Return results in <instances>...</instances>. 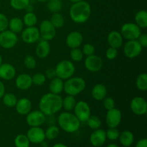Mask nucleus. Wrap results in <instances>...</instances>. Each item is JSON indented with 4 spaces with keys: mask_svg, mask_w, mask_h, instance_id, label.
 Wrapping results in <instances>:
<instances>
[{
    "mask_svg": "<svg viewBox=\"0 0 147 147\" xmlns=\"http://www.w3.org/2000/svg\"><path fill=\"white\" fill-rule=\"evenodd\" d=\"M58 125L62 130L67 133H74L79 129L80 121L76 115L69 111L63 112L60 113L57 119Z\"/></svg>",
    "mask_w": 147,
    "mask_h": 147,
    "instance_id": "obj_3",
    "label": "nucleus"
},
{
    "mask_svg": "<svg viewBox=\"0 0 147 147\" xmlns=\"http://www.w3.org/2000/svg\"><path fill=\"white\" fill-rule=\"evenodd\" d=\"M50 53V45L48 41L42 40L36 47V55L40 59H44L49 55Z\"/></svg>",
    "mask_w": 147,
    "mask_h": 147,
    "instance_id": "obj_23",
    "label": "nucleus"
},
{
    "mask_svg": "<svg viewBox=\"0 0 147 147\" xmlns=\"http://www.w3.org/2000/svg\"><path fill=\"white\" fill-rule=\"evenodd\" d=\"M83 37L80 32L73 31L68 34L66 38V45L70 49L77 48L82 45Z\"/></svg>",
    "mask_w": 147,
    "mask_h": 147,
    "instance_id": "obj_17",
    "label": "nucleus"
},
{
    "mask_svg": "<svg viewBox=\"0 0 147 147\" xmlns=\"http://www.w3.org/2000/svg\"><path fill=\"white\" fill-rule=\"evenodd\" d=\"M2 61H3V60H2V57H1V55H0V65H1L2 64Z\"/></svg>",
    "mask_w": 147,
    "mask_h": 147,
    "instance_id": "obj_54",
    "label": "nucleus"
},
{
    "mask_svg": "<svg viewBox=\"0 0 147 147\" xmlns=\"http://www.w3.org/2000/svg\"><path fill=\"white\" fill-rule=\"evenodd\" d=\"M46 77L43 73H35L34 76L32 77V83L35 86H41L45 84L46 82Z\"/></svg>",
    "mask_w": 147,
    "mask_h": 147,
    "instance_id": "obj_40",
    "label": "nucleus"
},
{
    "mask_svg": "<svg viewBox=\"0 0 147 147\" xmlns=\"http://www.w3.org/2000/svg\"><path fill=\"white\" fill-rule=\"evenodd\" d=\"M63 98L58 94L52 93L43 95L39 102L40 110L45 116H53L61 110Z\"/></svg>",
    "mask_w": 147,
    "mask_h": 147,
    "instance_id": "obj_1",
    "label": "nucleus"
},
{
    "mask_svg": "<svg viewBox=\"0 0 147 147\" xmlns=\"http://www.w3.org/2000/svg\"><path fill=\"white\" fill-rule=\"evenodd\" d=\"M32 106V105L30 99L27 98H22L20 100H17L15 105V109L19 114L24 116V115L28 114L31 111Z\"/></svg>",
    "mask_w": 147,
    "mask_h": 147,
    "instance_id": "obj_21",
    "label": "nucleus"
},
{
    "mask_svg": "<svg viewBox=\"0 0 147 147\" xmlns=\"http://www.w3.org/2000/svg\"><path fill=\"white\" fill-rule=\"evenodd\" d=\"M30 4V0H10V5L16 10L25 9Z\"/></svg>",
    "mask_w": 147,
    "mask_h": 147,
    "instance_id": "obj_37",
    "label": "nucleus"
},
{
    "mask_svg": "<svg viewBox=\"0 0 147 147\" xmlns=\"http://www.w3.org/2000/svg\"><path fill=\"white\" fill-rule=\"evenodd\" d=\"M45 76L46 78L50 79V80H52L53 78H55L56 73H55V68L50 67V68L47 69L45 71Z\"/></svg>",
    "mask_w": 147,
    "mask_h": 147,
    "instance_id": "obj_48",
    "label": "nucleus"
},
{
    "mask_svg": "<svg viewBox=\"0 0 147 147\" xmlns=\"http://www.w3.org/2000/svg\"><path fill=\"white\" fill-rule=\"evenodd\" d=\"M4 93H5V86H4V83L0 80V98L3 97Z\"/></svg>",
    "mask_w": 147,
    "mask_h": 147,
    "instance_id": "obj_50",
    "label": "nucleus"
},
{
    "mask_svg": "<svg viewBox=\"0 0 147 147\" xmlns=\"http://www.w3.org/2000/svg\"><path fill=\"white\" fill-rule=\"evenodd\" d=\"M136 147H147V139H142L138 141L136 144Z\"/></svg>",
    "mask_w": 147,
    "mask_h": 147,
    "instance_id": "obj_49",
    "label": "nucleus"
},
{
    "mask_svg": "<svg viewBox=\"0 0 147 147\" xmlns=\"http://www.w3.org/2000/svg\"><path fill=\"white\" fill-rule=\"evenodd\" d=\"M55 70L56 76L63 80L73 77L76 71V67L73 62L67 60H63L57 63Z\"/></svg>",
    "mask_w": 147,
    "mask_h": 147,
    "instance_id": "obj_5",
    "label": "nucleus"
},
{
    "mask_svg": "<svg viewBox=\"0 0 147 147\" xmlns=\"http://www.w3.org/2000/svg\"><path fill=\"white\" fill-rule=\"evenodd\" d=\"M131 111L137 116H143L147 112L146 100L142 97H135L130 103Z\"/></svg>",
    "mask_w": 147,
    "mask_h": 147,
    "instance_id": "obj_12",
    "label": "nucleus"
},
{
    "mask_svg": "<svg viewBox=\"0 0 147 147\" xmlns=\"http://www.w3.org/2000/svg\"><path fill=\"white\" fill-rule=\"evenodd\" d=\"M107 147H119V146L116 145V144H110Z\"/></svg>",
    "mask_w": 147,
    "mask_h": 147,
    "instance_id": "obj_52",
    "label": "nucleus"
},
{
    "mask_svg": "<svg viewBox=\"0 0 147 147\" xmlns=\"http://www.w3.org/2000/svg\"><path fill=\"white\" fill-rule=\"evenodd\" d=\"M138 42L139 44L142 45V47H147V34L146 33L144 34H141L139 38L137 39Z\"/></svg>",
    "mask_w": 147,
    "mask_h": 147,
    "instance_id": "obj_47",
    "label": "nucleus"
},
{
    "mask_svg": "<svg viewBox=\"0 0 147 147\" xmlns=\"http://www.w3.org/2000/svg\"><path fill=\"white\" fill-rule=\"evenodd\" d=\"M86 122L88 123V126L93 130L98 129L101 126V121L100 119L96 116H90Z\"/></svg>",
    "mask_w": 147,
    "mask_h": 147,
    "instance_id": "obj_38",
    "label": "nucleus"
},
{
    "mask_svg": "<svg viewBox=\"0 0 147 147\" xmlns=\"http://www.w3.org/2000/svg\"><path fill=\"white\" fill-rule=\"evenodd\" d=\"M122 114L120 110L113 108L108 111L106 117V123L109 128H116L121 123Z\"/></svg>",
    "mask_w": 147,
    "mask_h": 147,
    "instance_id": "obj_15",
    "label": "nucleus"
},
{
    "mask_svg": "<svg viewBox=\"0 0 147 147\" xmlns=\"http://www.w3.org/2000/svg\"><path fill=\"white\" fill-rule=\"evenodd\" d=\"M45 120L46 116L40 110L30 111L27 114L26 119L27 124L31 127L42 126L45 122Z\"/></svg>",
    "mask_w": 147,
    "mask_h": 147,
    "instance_id": "obj_13",
    "label": "nucleus"
},
{
    "mask_svg": "<svg viewBox=\"0 0 147 147\" xmlns=\"http://www.w3.org/2000/svg\"><path fill=\"white\" fill-rule=\"evenodd\" d=\"M70 1H72L73 3H76V2H78V1H83V0H70Z\"/></svg>",
    "mask_w": 147,
    "mask_h": 147,
    "instance_id": "obj_53",
    "label": "nucleus"
},
{
    "mask_svg": "<svg viewBox=\"0 0 147 147\" xmlns=\"http://www.w3.org/2000/svg\"><path fill=\"white\" fill-rule=\"evenodd\" d=\"M15 85L18 89L21 90H27L32 85V76L27 73L19 75L15 80Z\"/></svg>",
    "mask_w": 147,
    "mask_h": 147,
    "instance_id": "obj_19",
    "label": "nucleus"
},
{
    "mask_svg": "<svg viewBox=\"0 0 147 147\" xmlns=\"http://www.w3.org/2000/svg\"><path fill=\"white\" fill-rule=\"evenodd\" d=\"M106 131L103 129H96L90 136V142L94 147H100L103 146L106 141Z\"/></svg>",
    "mask_w": 147,
    "mask_h": 147,
    "instance_id": "obj_18",
    "label": "nucleus"
},
{
    "mask_svg": "<svg viewBox=\"0 0 147 147\" xmlns=\"http://www.w3.org/2000/svg\"><path fill=\"white\" fill-rule=\"evenodd\" d=\"M9 27L11 32H13L15 34L21 33L23 30L24 27V23L23 21L19 17H14L11 19L10 21H9Z\"/></svg>",
    "mask_w": 147,
    "mask_h": 147,
    "instance_id": "obj_27",
    "label": "nucleus"
},
{
    "mask_svg": "<svg viewBox=\"0 0 147 147\" xmlns=\"http://www.w3.org/2000/svg\"><path fill=\"white\" fill-rule=\"evenodd\" d=\"M103 106L107 111L115 108V101L111 97H106L103 99Z\"/></svg>",
    "mask_w": 147,
    "mask_h": 147,
    "instance_id": "obj_46",
    "label": "nucleus"
},
{
    "mask_svg": "<svg viewBox=\"0 0 147 147\" xmlns=\"http://www.w3.org/2000/svg\"><path fill=\"white\" fill-rule=\"evenodd\" d=\"M59 134H60V129L56 126H49L47 130L45 131V138L49 140H53L56 139L59 136Z\"/></svg>",
    "mask_w": 147,
    "mask_h": 147,
    "instance_id": "obj_36",
    "label": "nucleus"
},
{
    "mask_svg": "<svg viewBox=\"0 0 147 147\" xmlns=\"http://www.w3.org/2000/svg\"><path fill=\"white\" fill-rule=\"evenodd\" d=\"M106 138L111 141H116L119 139L120 132L116 128H109L106 131Z\"/></svg>",
    "mask_w": 147,
    "mask_h": 147,
    "instance_id": "obj_41",
    "label": "nucleus"
},
{
    "mask_svg": "<svg viewBox=\"0 0 147 147\" xmlns=\"http://www.w3.org/2000/svg\"><path fill=\"white\" fill-rule=\"evenodd\" d=\"M92 97L96 100H102L107 96V88L105 85L98 83L93 86L91 90Z\"/></svg>",
    "mask_w": 147,
    "mask_h": 147,
    "instance_id": "obj_24",
    "label": "nucleus"
},
{
    "mask_svg": "<svg viewBox=\"0 0 147 147\" xmlns=\"http://www.w3.org/2000/svg\"><path fill=\"white\" fill-rule=\"evenodd\" d=\"M108 43L110 47L114 48H120L123 42V38L121 34L118 31H111L108 35Z\"/></svg>",
    "mask_w": 147,
    "mask_h": 147,
    "instance_id": "obj_22",
    "label": "nucleus"
},
{
    "mask_svg": "<svg viewBox=\"0 0 147 147\" xmlns=\"http://www.w3.org/2000/svg\"><path fill=\"white\" fill-rule=\"evenodd\" d=\"M18 37L11 30H4L0 32V46L4 49H11L17 45Z\"/></svg>",
    "mask_w": 147,
    "mask_h": 147,
    "instance_id": "obj_7",
    "label": "nucleus"
},
{
    "mask_svg": "<svg viewBox=\"0 0 147 147\" xmlns=\"http://www.w3.org/2000/svg\"><path fill=\"white\" fill-rule=\"evenodd\" d=\"M119 139L120 143L124 147H129L131 146L134 142V136L133 133L128 130L123 131V132H121L119 135Z\"/></svg>",
    "mask_w": 147,
    "mask_h": 147,
    "instance_id": "obj_26",
    "label": "nucleus"
},
{
    "mask_svg": "<svg viewBox=\"0 0 147 147\" xmlns=\"http://www.w3.org/2000/svg\"><path fill=\"white\" fill-rule=\"evenodd\" d=\"M142 48L137 40H128L127 42L124 45L123 53L128 58L133 59L138 57L142 53Z\"/></svg>",
    "mask_w": 147,
    "mask_h": 147,
    "instance_id": "obj_9",
    "label": "nucleus"
},
{
    "mask_svg": "<svg viewBox=\"0 0 147 147\" xmlns=\"http://www.w3.org/2000/svg\"><path fill=\"white\" fill-rule=\"evenodd\" d=\"M22 21L24 25H26L27 27H33L37 24V17L34 12L30 11L24 14Z\"/></svg>",
    "mask_w": 147,
    "mask_h": 147,
    "instance_id": "obj_31",
    "label": "nucleus"
},
{
    "mask_svg": "<svg viewBox=\"0 0 147 147\" xmlns=\"http://www.w3.org/2000/svg\"><path fill=\"white\" fill-rule=\"evenodd\" d=\"M30 142L27 135L19 134L14 139V145L16 147H30Z\"/></svg>",
    "mask_w": 147,
    "mask_h": 147,
    "instance_id": "obj_33",
    "label": "nucleus"
},
{
    "mask_svg": "<svg viewBox=\"0 0 147 147\" xmlns=\"http://www.w3.org/2000/svg\"><path fill=\"white\" fill-rule=\"evenodd\" d=\"M83 53L81 50L77 47V48L71 49L70 53V57L71 60L74 62H80L83 58Z\"/></svg>",
    "mask_w": 147,
    "mask_h": 147,
    "instance_id": "obj_39",
    "label": "nucleus"
},
{
    "mask_svg": "<svg viewBox=\"0 0 147 147\" xmlns=\"http://www.w3.org/2000/svg\"><path fill=\"white\" fill-rule=\"evenodd\" d=\"M50 21L52 24L55 27V29L62 28L65 24L64 17L59 12L53 13V15L51 16Z\"/></svg>",
    "mask_w": 147,
    "mask_h": 147,
    "instance_id": "obj_29",
    "label": "nucleus"
},
{
    "mask_svg": "<svg viewBox=\"0 0 147 147\" xmlns=\"http://www.w3.org/2000/svg\"><path fill=\"white\" fill-rule=\"evenodd\" d=\"M70 19L74 22L78 24H83L89 20L91 14L90 5L85 1L73 3L70 7L69 11Z\"/></svg>",
    "mask_w": 147,
    "mask_h": 147,
    "instance_id": "obj_2",
    "label": "nucleus"
},
{
    "mask_svg": "<svg viewBox=\"0 0 147 147\" xmlns=\"http://www.w3.org/2000/svg\"><path fill=\"white\" fill-rule=\"evenodd\" d=\"M27 136L30 143L35 144H41L45 139V131L40 128V126H34L30 128L27 131Z\"/></svg>",
    "mask_w": 147,
    "mask_h": 147,
    "instance_id": "obj_16",
    "label": "nucleus"
},
{
    "mask_svg": "<svg viewBox=\"0 0 147 147\" xmlns=\"http://www.w3.org/2000/svg\"><path fill=\"white\" fill-rule=\"evenodd\" d=\"M24 65L30 70H33L37 66V61L32 55H27L24 60Z\"/></svg>",
    "mask_w": 147,
    "mask_h": 147,
    "instance_id": "obj_42",
    "label": "nucleus"
},
{
    "mask_svg": "<svg viewBox=\"0 0 147 147\" xmlns=\"http://www.w3.org/2000/svg\"><path fill=\"white\" fill-rule=\"evenodd\" d=\"M39 31H40V34L42 38L43 39V40H46V41H50L53 40L56 35L55 27L48 20H43L40 23Z\"/></svg>",
    "mask_w": 147,
    "mask_h": 147,
    "instance_id": "obj_8",
    "label": "nucleus"
},
{
    "mask_svg": "<svg viewBox=\"0 0 147 147\" xmlns=\"http://www.w3.org/2000/svg\"><path fill=\"white\" fill-rule=\"evenodd\" d=\"M95 50H96V49H95V47L93 45L89 44V43H86V44H85L84 46H83L82 52H83L84 55L90 56L94 54Z\"/></svg>",
    "mask_w": 147,
    "mask_h": 147,
    "instance_id": "obj_43",
    "label": "nucleus"
},
{
    "mask_svg": "<svg viewBox=\"0 0 147 147\" xmlns=\"http://www.w3.org/2000/svg\"><path fill=\"white\" fill-rule=\"evenodd\" d=\"M86 81L83 78L71 77L67 79L65 83H64L63 90L67 95L76 96L82 93L86 88Z\"/></svg>",
    "mask_w": 147,
    "mask_h": 147,
    "instance_id": "obj_4",
    "label": "nucleus"
},
{
    "mask_svg": "<svg viewBox=\"0 0 147 147\" xmlns=\"http://www.w3.org/2000/svg\"><path fill=\"white\" fill-rule=\"evenodd\" d=\"M63 88H64V83L62 79L57 77L52 79L50 85H49V89L50 90V93L59 95L60 93H62Z\"/></svg>",
    "mask_w": 147,
    "mask_h": 147,
    "instance_id": "obj_25",
    "label": "nucleus"
},
{
    "mask_svg": "<svg viewBox=\"0 0 147 147\" xmlns=\"http://www.w3.org/2000/svg\"><path fill=\"white\" fill-rule=\"evenodd\" d=\"M85 67L90 72H98L103 67V60L101 57L94 54L87 56L85 60Z\"/></svg>",
    "mask_w": 147,
    "mask_h": 147,
    "instance_id": "obj_14",
    "label": "nucleus"
},
{
    "mask_svg": "<svg viewBox=\"0 0 147 147\" xmlns=\"http://www.w3.org/2000/svg\"><path fill=\"white\" fill-rule=\"evenodd\" d=\"M135 24L140 28L147 27V12L146 10H140L135 15Z\"/></svg>",
    "mask_w": 147,
    "mask_h": 147,
    "instance_id": "obj_28",
    "label": "nucleus"
},
{
    "mask_svg": "<svg viewBox=\"0 0 147 147\" xmlns=\"http://www.w3.org/2000/svg\"><path fill=\"white\" fill-rule=\"evenodd\" d=\"M40 37V31L35 26L27 27L22 31V39L27 44H32L39 40Z\"/></svg>",
    "mask_w": 147,
    "mask_h": 147,
    "instance_id": "obj_11",
    "label": "nucleus"
},
{
    "mask_svg": "<svg viewBox=\"0 0 147 147\" xmlns=\"http://www.w3.org/2000/svg\"><path fill=\"white\" fill-rule=\"evenodd\" d=\"M47 7L50 12H59L63 7V3L61 0H48Z\"/></svg>",
    "mask_w": 147,
    "mask_h": 147,
    "instance_id": "obj_34",
    "label": "nucleus"
},
{
    "mask_svg": "<svg viewBox=\"0 0 147 147\" xmlns=\"http://www.w3.org/2000/svg\"><path fill=\"white\" fill-rule=\"evenodd\" d=\"M118 56V49L110 47L106 52V57L109 60H114Z\"/></svg>",
    "mask_w": 147,
    "mask_h": 147,
    "instance_id": "obj_45",
    "label": "nucleus"
},
{
    "mask_svg": "<svg viewBox=\"0 0 147 147\" xmlns=\"http://www.w3.org/2000/svg\"><path fill=\"white\" fill-rule=\"evenodd\" d=\"M75 115L80 122L87 121L90 116V108L88 103L83 100L77 102L74 108Z\"/></svg>",
    "mask_w": 147,
    "mask_h": 147,
    "instance_id": "obj_10",
    "label": "nucleus"
},
{
    "mask_svg": "<svg viewBox=\"0 0 147 147\" xmlns=\"http://www.w3.org/2000/svg\"><path fill=\"white\" fill-rule=\"evenodd\" d=\"M9 26L8 18L5 14L0 13V32L4 31Z\"/></svg>",
    "mask_w": 147,
    "mask_h": 147,
    "instance_id": "obj_44",
    "label": "nucleus"
},
{
    "mask_svg": "<svg viewBox=\"0 0 147 147\" xmlns=\"http://www.w3.org/2000/svg\"><path fill=\"white\" fill-rule=\"evenodd\" d=\"M136 87L141 91H146L147 90V75L142 73L138 76L136 81Z\"/></svg>",
    "mask_w": 147,
    "mask_h": 147,
    "instance_id": "obj_35",
    "label": "nucleus"
},
{
    "mask_svg": "<svg viewBox=\"0 0 147 147\" xmlns=\"http://www.w3.org/2000/svg\"><path fill=\"white\" fill-rule=\"evenodd\" d=\"M16 75V69L9 63H2L0 65V78L4 80H12Z\"/></svg>",
    "mask_w": 147,
    "mask_h": 147,
    "instance_id": "obj_20",
    "label": "nucleus"
},
{
    "mask_svg": "<svg viewBox=\"0 0 147 147\" xmlns=\"http://www.w3.org/2000/svg\"><path fill=\"white\" fill-rule=\"evenodd\" d=\"M3 103L9 108L14 107L17 102V98L16 96L13 93H4L2 97Z\"/></svg>",
    "mask_w": 147,
    "mask_h": 147,
    "instance_id": "obj_32",
    "label": "nucleus"
},
{
    "mask_svg": "<svg viewBox=\"0 0 147 147\" xmlns=\"http://www.w3.org/2000/svg\"><path fill=\"white\" fill-rule=\"evenodd\" d=\"M37 1H40V2H45V1H47L48 0H37Z\"/></svg>",
    "mask_w": 147,
    "mask_h": 147,
    "instance_id": "obj_55",
    "label": "nucleus"
},
{
    "mask_svg": "<svg viewBox=\"0 0 147 147\" xmlns=\"http://www.w3.org/2000/svg\"><path fill=\"white\" fill-rule=\"evenodd\" d=\"M121 34L123 38L126 40H137L142 34L141 28L135 23L128 22L122 25L121 28Z\"/></svg>",
    "mask_w": 147,
    "mask_h": 147,
    "instance_id": "obj_6",
    "label": "nucleus"
},
{
    "mask_svg": "<svg viewBox=\"0 0 147 147\" xmlns=\"http://www.w3.org/2000/svg\"><path fill=\"white\" fill-rule=\"evenodd\" d=\"M53 147H67V146H66L65 144H64L57 143V144H55Z\"/></svg>",
    "mask_w": 147,
    "mask_h": 147,
    "instance_id": "obj_51",
    "label": "nucleus"
},
{
    "mask_svg": "<svg viewBox=\"0 0 147 147\" xmlns=\"http://www.w3.org/2000/svg\"><path fill=\"white\" fill-rule=\"evenodd\" d=\"M76 103L77 102H76V100L74 96L67 95L64 99H63L62 106L67 111H71L74 109Z\"/></svg>",
    "mask_w": 147,
    "mask_h": 147,
    "instance_id": "obj_30",
    "label": "nucleus"
}]
</instances>
